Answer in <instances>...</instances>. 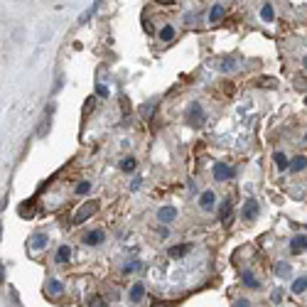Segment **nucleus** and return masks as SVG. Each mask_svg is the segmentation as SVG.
I'll use <instances>...</instances> for the list:
<instances>
[{"label": "nucleus", "mask_w": 307, "mask_h": 307, "mask_svg": "<svg viewBox=\"0 0 307 307\" xmlns=\"http://www.w3.org/2000/svg\"><path fill=\"white\" fill-rule=\"evenodd\" d=\"M96 209H98V202H88V204H84V207L79 209V214H77V221H86Z\"/></svg>", "instance_id": "f257e3e1"}, {"label": "nucleus", "mask_w": 307, "mask_h": 307, "mask_svg": "<svg viewBox=\"0 0 307 307\" xmlns=\"http://www.w3.org/2000/svg\"><path fill=\"white\" fill-rule=\"evenodd\" d=\"M214 175H217V179H229V177H231V170H229L226 165H217V167H214Z\"/></svg>", "instance_id": "f03ea898"}, {"label": "nucleus", "mask_w": 307, "mask_h": 307, "mask_svg": "<svg viewBox=\"0 0 307 307\" xmlns=\"http://www.w3.org/2000/svg\"><path fill=\"white\" fill-rule=\"evenodd\" d=\"M47 290H49L52 295H64V288H62L57 280H49V283H47Z\"/></svg>", "instance_id": "7ed1b4c3"}, {"label": "nucleus", "mask_w": 307, "mask_h": 307, "mask_svg": "<svg viewBox=\"0 0 307 307\" xmlns=\"http://www.w3.org/2000/svg\"><path fill=\"white\" fill-rule=\"evenodd\" d=\"M256 212H258V204H256L253 199H248V202H246V217H248V219H253V217H256Z\"/></svg>", "instance_id": "20e7f679"}, {"label": "nucleus", "mask_w": 307, "mask_h": 307, "mask_svg": "<svg viewBox=\"0 0 307 307\" xmlns=\"http://www.w3.org/2000/svg\"><path fill=\"white\" fill-rule=\"evenodd\" d=\"M69 256H72V251H69L67 246H62V248H59V253H57V261H59V263H64V261H69Z\"/></svg>", "instance_id": "39448f33"}, {"label": "nucleus", "mask_w": 307, "mask_h": 307, "mask_svg": "<svg viewBox=\"0 0 307 307\" xmlns=\"http://www.w3.org/2000/svg\"><path fill=\"white\" fill-rule=\"evenodd\" d=\"M30 246H32V248H44V246H47V236H35V238L30 241Z\"/></svg>", "instance_id": "423d86ee"}, {"label": "nucleus", "mask_w": 307, "mask_h": 307, "mask_svg": "<svg viewBox=\"0 0 307 307\" xmlns=\"http://www.w3.org/2000/svg\"><path fill=\"white\" fill-rule=\"evenodd\" d=\"M84 241H86V243H101V241H103V236H101L98 231H93V233L84 236Z\"/></svg>", "instance_id": "0eeeda50"}, {"label": "nucleus", "mask_w": 307, "mask_h": 307, "mask_svg": "<svg viewBox=\"0 0 307 307\" xmlns=\"http://www.w3.org/2000/svg\"><path fill=\"white\" fill-rule=\"evenodd\" d=\"M143 293H145V288H143V285H135V288L131 290V300H135V303H138V300L143 298Z\"/></svg>", "instance_id": "6e6552de"}, {"label": "nucleus", "mask_w": 307, "mask_h": 307, "mask_svg": "<svg viewBox=\"0 0 307 307\" xmlns=\"http://www.w3.org/2000/svg\"><path fill=\"white\" fill-rule=\"evenodd\" d=\"M212 204H214V194L207 192V194L202 197V207H204V209H212Z\"/></svg>", "instance_id": "1a4fd4ad"}, {"label": "nucleus", "mask_w": 307, "mask_h": 307, "mask_svg": "<svg viewBox=\"0 0 307 307\" xmlns=\"http://www.w3.org/2000/svg\"><path fill=\"white\" fill-rule=\"evenodd\" d=\"M293 248H295V251H300V248H305V236H298V238L293 241Z\"/></svg>", "instance_id": "9d476101"}, {"label": "nucleus", "mask_w": 307, "mask_h": 307, "mask_svg": "<svg viewBox=\"0 0 307 307\" xmlns=\"http://www.w3.org/2000/svg\"><path fill=\"white\" fill-rule=\"evenodd\" d=\"M88 307H108L101 298H91V303H88Z\"/></svg>", "instance_id": "9b49d317"}, {"label": "nucleus", "mask_w": 307, "mask_h": 307, "mask_svg": "<svg viewBox=\"0 0 307 307\" xmlns=\"http://www.w3.org/2000/svg\"><path fill=\"white\" fill-rule=\"evenodd\" d=\"M184 251H187V246H177V248H172V251H170V256H182V253H184Z\"/></svg>", "instance_id": "f8f14e48"}, {"label": "nucleus", "mask_w": 307, "mask_h": 307, "mask_svg": "<svg viewBox=\"0 0 307 307\" xmlns=\"http://www.w3.org/2000/svg\"><path fill=\"white\" fill-rule=\"evenodd\" d=\"M303 290H305V278L295 280V293H303Z\"/></svg>", "instance_id": "ddd939ff"}, {"label": "nucleus", "mask_w": 307, "mask_h": 307, "mask_svg": "<svg viewBox=\"0 0 307 307\" xmlns=\"http://www.w3.org/2000/svg\"><path fill=\"white\" fill-rule=\"evenodd\" d=\"M275 162H278L280 167H285V165H288V160H285V155H280V153L275 155Z\"/></svg>", "instance_id": "4468645a"}, {"label": "nucleus", "mask_w": 307, "mask_h": 307, "mask_svg": "<svg viewBox=\"0 0 307 307\" xmlns=\"http://www.w3.org/2000/svg\"><path fill=\"white\" fill-rule=\"evenodd\" d=\"M263 17H265V20H270V17H273V7H270V5H265V7H263Z\"/></svg>", "instance_id": "2eb2a0df"}, {"label": "nucleus", "mask_w": 307, "mask_h": 307, "mask_svg": "<svg viewBox=\"0 0 307 307\" xmlns=\"http://www.w3.org/2000/svg\"><path fill=\"white\" fill-rule=\"evenodd\" d=\"M160 217H162V219H172V217H175V212H172V209H167V212H162V214H160Z\"/></svg>", "instance_id": "dca6fc26"}, {"label": "nucleus", "mask_w": 307, "mask_h": 307, "mask_svg": "<svg viewBox=\"0 0 307 307\" xmlns=\"http://www.w3.org/2000/svg\"><path fill=\"white\" fill-rule=\"evenodd\" d=\"M246 285H251V288H256V285H258V283H256V280H253V278H251V275H246Z\"/></svg>", "instance_id": "f3484780"}, {"label": "nucleus", "mask_w": 307, "mask_h": 307, "mask_svg": "<svg viewBox=\"0 0 307 307\" xmlns=\"http://www.w3.org/2000/svg\"><path fill=\"white\" fill-rule=\"evenodd\" d=\"M77 192H79V194H84V192H88V184H79V187H77Z\"/></svg>", "instance_id": "a211bd4d"}, {"label": "nucleus", "mask_w": 307, "mask_h": 307, "mask_svg": "<svg viewBox=\"0 0 307 307\" xmlns=\"http://www.w3.org/2000/svg\"><path fill=\"white\" fill-rule=\"evenodd\" d=\"M135 167V162L133 160H128V162H123V170H133Z\"/></svg>", "instance_id": "6ab92c4d"}, {"label": "nucleus", "mask_w": 307, "mask_h": 307, "mask_svg": "<svg viewBox=\"0 0 307 307\" xmlns=\"http://www.w3.org/2000/svg\"><path fill=\"white\" fill-rule=\"evenodd\" d=\"M153 307H167V305H165V303H155Z\"/></svg>", "instance_id": "aec40b11"}, {"label": "nucleus", "mask_w": 307, "mask_h": 307, "mask_svg": "<svg viewBox=\"0 0 307 307\" xmlns=\"http://www.w3.org/2000/svg\"><path fill=\"white\" fill-rule=\"evenodd\" d=\"M236 307H248V303H238V305Z\"/></svg>", "instance_id": "412c9836"}]
</instances>
